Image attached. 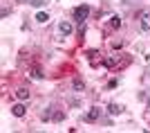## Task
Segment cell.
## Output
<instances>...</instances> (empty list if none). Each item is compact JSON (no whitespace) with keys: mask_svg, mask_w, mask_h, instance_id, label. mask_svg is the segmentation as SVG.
Wrapping results in <instances>:
<instances>
[{"mask_svg":"<svg viewBox=\"0 0 150 133\" xmlns=\"http://www.w3.org/2000/svg\"><path fill=\"white\" fill-rule=\"evenodd\" d=\"M31 77H34V79H43V72H40L38 68H34L31 70Z\"/></svg>","mask_w":150,"mask_h":133,"instance_id":"4fadbf2b","label":"cell"},{"mask_svg":"<svg viewBox=\"0 0 150 133\" xmlns=\"http://www.w3.org/2000/svg\"><path fill=\"white\" fill-rule=\"evenodd\" d=\"M29 2H31L34 7H45L47 2H50V0H29Z\"/></svg>","mask_w":150,"mask_h":133,"instance_id":"8fae6325","label":"cell"},{"mask_svg":"<svg viewBox=\"0 0 150 133\" xmlns=\"http://www.w3.org/2000/svg\"><path fill=\"white\" fill-rule=\"evenodd\" d=\"M58 32H61L63 36H69V34L74 32V27H72L69 20H61V23H58Z\"/></svg>","mask_w":150,"mask_h":133,"instance_id":"3957f363","label":"cell"},{"mask_svg":"<svg viewBox=\"0 0 150 133\" xmlns=\"http://www.w3.org/2000/svg\"><path fill=\"white\" fill-rule=\"evenodd\" d=\"M90 16V7L88 5H79L74 9V18L79 20V23H85V18Z\"/></svg>","mask_w":150,"mask_h":133,"instance_id":"6da1fadb","label":"cell"},{"mask_svg":"<svg viewBox=\"0 0 150 133\" xmlns=\"http://www.w3.org/2000/svg\"><path fill=\"white\" fill-rule=\"evenodd\" d=\"M99 115H101V108H99V106L90 108L88 115H85V122H96V120H99Z\"/></svg>","mask_w":150,"mask_h":133,"instance_id":"5b68a950","label":"cell"},{"mask_svg":"<svg viewBox=\"0 0 150 133\" xmlns=\"http://www.w3.org/2000/svg\"><path fill=\"white\" fill-rule=\"evenodd\" d=\"M63 117H65V113H61V111H58V113L54 115V122H63Z\"/></svg>","mask_w":150,"mask_h":133,"instance_id":"5bb4252c","label":"cell"},{"mask_svg":"<svg viewBox=\"0 0 150 133\" xmlns=\"http://www.w3.org/2000/svg\"><path fill=\"white\" fill-rule=\"evenodd\" d=\"M110 25H112L114 29H119V27H121V18H119V16H112V20H110Z\"/></svg>","mask_w":150,"mask_h":133,"instance_id":"9c48e42d","label":"cell"},{"mask_svg":"<svg viewBox=\"0 0 150 133\" xmlns=\"http://www.w3.org/2000/svg\"><path fill=\"white\" fill-rule=\"evenodd\" d=\"M25 113H27L25 104H13V106H11V115H13V117H25Z\"/></svg>","mask_w":150,"mask_h":133,"instance_id":"277c9868","label":"cell"},{"mask_svg":"<svg viewBox=\"0 0 150 133\" xmlns=\"http://www.w3.org/2000/svg\"><path fill=\"white\" fill-rule=\"evenodd\" d=\"M47 20H50V14L47 12H38L36 14V23H47Z\"/></svg>","mask_w":150,"mask_h":133,"instance_id":"ba28073f","label":"cell"},{"mask_svg":"<svg viewBox=\"0 0 150 133\" xmlns=\"http://www.w3.org/2000/svg\"><path fill=\"white\" fill-rule=\"evenodd\" d=\"M16 97H18L20 101L29 99V90H27V88H18V90H16Z\"/></svg>","mask_w":150,"mask_h":133,"instance_id":"8992f818","label":"cell"},{"mask_svg":"<svg viewBox=\"0 0 150 133\" xmlns=\"http://www.w3.org/2000/svg\"><path fill=\"white\" fill-rule=\"evenodd\" d=\"M139 27H141V32H150V12H141V16H139Z\"/></svg>","mask_w":150,"mask_h":133,"instance_id":"7a4b0ae2","label":"cell"},{"mask_svg":"<svg viewBox=\"0 0 150 133\" xmlns=\"http://www.w3.org/2000/svg\"><path fill=\"white\" fill-rule=\"evenodd\" d=\"M121 111H123V108H121L119 104H114V101L110 104V106H108V113H110V115H119Z\"/></svg>","mask_w":150,"mask_h":133,"instance_id":"52a82bcc","label":"cell"},{"mask_svg":"<svg viewBox=\"0 0 150 133\" xmlns=\"http://www.w3.org/2000/svg\"><path fill=\"white\" fill-rule=\"evenodd\" d=\"M83 88H85V83H83L81 79H74V90H76V93H81Z\"/></svg>","mask_w":150,"mask_h":133,"instance_id":"30bf717a","label":"cell"},{"mask_svg":"<svg viewBox=\"0 0 150 133\" xmlns=\"http://www.w3.org/2000/svg\"><path fill=\"white\" fill-rule=\"evenodd\" d=\"M40 117H43V120L47 122V120H50V117H52V108H45L43 113H40Z\"/></svg>","mask_w":150,"mask_h":133,"instance_id":"7c38bea8","label":"cell"}]
</instances>
